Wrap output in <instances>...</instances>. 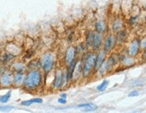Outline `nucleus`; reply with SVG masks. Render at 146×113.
<instances>
[{
	"mask_svg": "<svg viewBox=\"0 0 146 113\" xmlns=\"http://www.w3.org/2000/svg\"><path fill=\"white\" fill-rule=\"evenodd\" d=\"M94 35H95V31L94 30H88L85 35H84V43L85 45L87 46V48L90 49L92 47V44L94 39Z\"/></svg>",
	"mask_w": 146,
	"mask_h": 113,
	"instance_id": "23",
	"label": "nucleus"
},
{
	"mask_svg": "<svg viewBox=\"0 0 146 113\" xmlns=\"http://www.w3.org/2000/svg\"><path fill=\"white\" fill-rule=\"evenodd\" d=\"M82 64V74L81 78L84 80H88L92 78L95 74V60H96V52L92 49H88L85 53L82 55L80 58Z\"/></svg>",
	"mask_w": 146,
	"mask_h": 113,
	"instance_id": "2",
	"label": "nucleus"
},
{
	"mask_svg": "<svg viewBox=\"0 0 146 113\" xmlns=\"http://www.w3.org/2000/svg\"><path fill=\"white\" fill-rule=\"evenodd\" d=\"M20 104H21L22 106H23V107H30L31 105L34 104V102H33V99H30V100H22Z\"/></svg>",
	"mask_w": 146,
	"mask_h": 113,
	"instance_id": "29",
	"label": "nucleus"
},
{
	"mask_svg": "<svg viewBox=\"0 0 146 113\" xmlns=\"http://www.w3.org/2000/svg\"><path fill=\"white\" fill-rule=\"evenodd\" d=\"M40 64H41V71L45 75L53 73V71L58 67L56 66V62L58 58L56 54L53 50H47L42 53L40 56Z\"/></svg>",
	"mask_w": 146,
	"mask_h": 113,
	"instance_id": "3",
	"label": "nucleus"
},
{
	"mask_svg": "<svg viewBox=\"0 0 146 113\" xmlns=\"http://www.w3.org/2000/svg\"><path fill=\"white\" fill-rule=\"evenodd\" d=\"M110 28H111V33H117V31L125 28V20L122 17L119 16L115 17L110 24Z\"/></svg>",
	"mask_w": 146,
	"mask_h": 113,
	"instance_id": "16",
	"label": "nucleus"
},
{
	"mask_svg": "<svg viewBox=\"0 0 146 113\" xmlns=\"http://www.w3.org/2000/svg\"><path fill=\"white\" fill-rule=\"evenodd\" d=\"M13 74H14V72L10 67H7L0 74V88L13 87Z\"/></svg>",
	"mask_w": 146,
	"mask_h": 113,
	"instance_id": "8",
	"label": "nucleus"
},
{
	"mask_svg": "<svg viewBox=\"0 0 146 113\" xmlns=\"http://www.w3.org/2000/svg\"><path fill=\"white\" fill-rule=\"evenodd\" d=\"M5 50H6V51H8L12 54H14L16 56H22L24 52V49L22 46V44H19V43L14 42V41L6 44V46L5 47Z\"/></svg>",
	"mask_w": 146,
	"mask_h": 113,
	"instance_id": "11",
	"label": "nucleus"
},
{
	"mask_svg": "<svg viewBox=\"0 0 146 113\" xmlns=\"http://www.w3.org/2000/svg\"><path fill=\"white\" fill-rule=\"evenodd\" d=\"M58 103H59L60 105H66L67 103V100L66 99H64V98H61L59 97L58 99Z\"/></svg>",
	"mask_w": 146,
	"mask_h": 113,
	"instance_id": "32",
	"label": "nucleus"
},
{
	"mask_svg": "<svg viewBox=\"0 0 146 113\" xmlns=\"http://www.w3.org/2000/svg\"><path fill=\"white\" fill-rule=\"evenodd\" d=\"M60 97H61V98H64V99H67V94H66V92H62V93L60 94Z\"/></svg>",
	"mask_w": 146,
	"mask_h": 113,
	"instance_id": "33",
	"label": "nucleus"
},
{
	"mask_svg": "<svg viewBox=\"0 0 146 113\" xmlns=\"http://www.w3.org/2000/svg\"><path fill=\"white\" fill-rule=\"evenodd\" d=\"M140 56H141V59L143 62H146V48L142 50V52L140 54Z\"/></svg>",
	"mask_w": 146,
	"mask_h": 113,
	"instance_id": "31",
	"label": "nucleus"
},
{
	"mask_svg": "<svg viewBox=\"0 0 146 113\" xmlns=\"http://www.w3.org/2000/svg\"><path fill=\"white\" fill-rule=\"evenodd\" d=\"M117 47V41H116V35L113 33H106L104 36L103 44H102V49L108 54L114 51V49Z\"/></svg>",
	"mask_w": 146,
	"mask_h": 113,
	"instance_id": "5",
	"label": "nucleus"
},
{
	"mask_svg": "<svg viewBox=\"0 0 146 113\" xmlns=\"http://www.w3.org/2000/svg\"><path fill=\"white\" fill-rule=\"evenodd\" d=\"M125 51L129 56H133V58H137L138 56H140L142 52L140 38L136 37L131 40L128 43L127 47L125 48Z\"/></svg>",
	"mask_w": 146,
	"mask_h": 113,
	"instance_id": "4",
	"label": "nucleus"
},
{
	"mask_svg": "<svg viewBox=\"0 0 146 113\" xmlns=\"http://www.w3.org/2000/svg\"><path fill=\"white\" fill-rule=\"evenodd\" d=\"M9 67L12 69L13 72H26L27 71V66H26V62L23 59H15L13 61Z\"/></svg>",
	"mask_w": 146,
	"mask_h": 113,
	"instance_id": "14",
	"label": "nucleus"
},
{
	"mask_svg": "<svg viewBox=\"0 0 146 113\" xmlns=\"http://www.w3.org/2000/svg\"><path fill=\"white\" fill-rule=\"evenodd\" d=\"M17 58V56H15L14 54H12L8 51H6V50H5V51L2 53V55L0 56V61H1V63L3 65H5V66H10V64L15 61V59Z\"/></svg>",
	"mask_w": 146,
	"mask_h": 113,
	"instance_id": "20",
	"label": "nucleus"
},
{
	"mask_svg": "<svg viewBox=\"0 0 146 113\" xmlns=\"http://www.w3.org/2000/svg\"><path fill=\"white\" fill-rule=\"evenodd\" d=\"M12 97V90H9L6 93L3 94V95L0 96V103L1 104H6L9 102V100Z\"/></svg>",
	"mask_w": 146,
	"mask_h": 113,
	"instance_id": "25",
	"label": "nucleus"
},
{
	"mask_svg": "<svg viewBox=\"0 0 146 113\" xmlns=\"http://www.w3.org/2000/svg\"><path fill=\"white\" fill-rule=\"evenodd\" d=\"M0 65H2V63H1V61H0Z\"/></svg>",
	"mask_w": 146,
	"mask_h": 113,
	"instance_id": "34",
	"label": "nucleus"
},
{
	"mask_svg": "<svg viewBox=\"0 0 146 113\" xmlns=\"http://www.w3.org/2000/svg\"><path fill=\"white\" fill-rule=\"evenodd\" d=\"M94 31L98 33L106 34L108 33V24L107 22L104 21L103 19H98L94 23Z\"/></svg>",
	"mask_w": 146,
	"mask_h": 113,
	"instance_id": "19",
	"label": "nucleus"
},
{
	"mask_svg": "<svg viewBox=\"0 0 146 113\" xmlns=\"http://www.w3.org/2000/svg\"><path fill=\"white\" fill-rule=\"evenodd\" d=\"M15 107L13 105H7V104H1L0 105V111H9L14 110Z\"/></svg>",
	"mask_w": 146,
	"mask_h": 113,
	"instance_id": "27",
	"label": "nucleus"
},
{
	"mask_svg": "<svg viewBox=\"0 0 146 113\" xmlns=\"http://www.w3.org/2000/svg\"><path fill=\"white\" fill-rule=\"evenodd\" d=\"M137 20H138V16L137 15L130 16L129 19H128V25H130V26H134V25L136 24Z\"/></svg>",
	"mask_w": 146,
	"mask_h": 113,
	"instance_id": "28",
	"label": "nucleus"
},
{
	"mask_svg": "<svg viewBox=\"0 0 146 113\" xmlns=\"http://www.w3.org/2000/svg\"><path fill=\"white\" fill-rule=\"evenodd\" d=\"M35 56V50L33 48H29L27 49L23 54V60H24L25 62H27L28 60L31 59L33 58H34Z\"/></svg>",
	"mask_w": 146,
	"mask_h": 113,
	"instance_id": "24",
	"label": "nucleus"
},
{
	"mask_svg": "<svg viewBox=\"0 0 146 113\" xmlns=\"http://www.w3.org/2000/svg\"><path fill=\"white\" fill-rule=\"evenodd\" d=\"M26 66L27 70H31V69H40L41 70V64L40 58H33L31 59L28 60L26 62Z\"/></svg>",
	"mask_w": 146,
	"mask_h": 113,
	"instance_id": "22",
	"label": "nucleus"
},
{
	"mask_svg": "<svg viewBox=\"0 0 146 113\" xmlns=\"http://www.w3.org/2000/svg\"><path fill=\"white\" fill-rule=\"evenodd\" d=\"M78 58V53L77 50H76V47L74 45H69L64 52V56H63V64L64 66H68L69 64Z\"/></svg>",
	"mask_w": 146,
	"mask_h": 113,
	"instance_id": "6",
	"label": "nucleus"
},
{
	"mask_svg": "<svg viewBox=\"0 0 146 113\" xmlns=\"http://www.w3.org/2000/svg\"><path fill=\"white\" fill-rule=\"evenodd\" d=\"M103 40H104V34L98 33L95 31V35H94V39L92 44V47L90 49H92V51L97 52L98 50L102 49V44H103Z\"/></svg>",
	"mask_w": 146,
	"mask_h": 113,
	"instance_id": "13",
	"label": "nucleus"
},
{
	"mask_svg": "<svg viewBox=\"0 0 146 113\" xmlns=\"http://www.w3.org/2000/svg\"><path fill=\"white\" fill-rule=\"evenodd\" d=\"M24 75L25 72H14V74H13V87L22 88L24 80Z\"/></svg>",
	"mask_w": 146,
	"mask_h": 113,
	"instance_id": "18",
	"label": "nucleus"
},
{
	"mask_svg": "<svg viewBox=\"0 0 146 113\" xmlns=\"http://www.w3.org/2000/svg\"><path fill=\"white\" fill-rule=\"evenodd\" d=\"M45 84V74L40 69H31L25 72L22 89L30 93L39 92Z\"/></svg>",
	"mask_w": 146,
	"mask_h": 113,
	"instance_id": "1",
	"label": "nucleus"
},
{
	"mask_svg": "<svg viewBox=\"0 0 146 113\" xmlns=\"http://www.w3.org/2000/svg\"><path fill=\"white\" fill-rule=\"evenodd\" d=\"M76 109H82L84 111L86 112H92L98 109V106L92 102H84V103H80L75 106Z\"/></svg>",
	"mask_w": 146,
	"mask_h": 113,
	"instance_id": "21",
	"label": "nucleus"
},
{
	"mask_svg": "<svg viewBox=\"0 0 146 113\" xmlns=\"http://www.w3.org/2000/svg\"><path fill=\"white\" fill-rule=\"evenodd\" d=\"M64 70H65V67L58 66L53 71L54 75H53V79L51 81V83H50V87H49L50 90H52V91L59 90L62 76H63V74H64Z\"/></svg>",
	"mask_w": 146,
	"mask_h": 113,
	"instance_id": "7",
	"label": "nucleus"
},
{
	"mask_svg": "<svg viewBox=\"0 0 146 113\" xmlns=\"http://www.w3.org/2000/svg\"><path fill=\"white\" fill-rule=\"evenodd\" d=\"M106 63L108 66V70H109V74L113 72L114 69L118 65L119 63V53L112 51L111 53L108 54L107 58H106Z\"/></svg>",
	"mask_w": 146,
	"mask_h": 113,
	"instance_id": "10",
	"label": "nucleus"
},
{
	"mask_svg": "<svg viewBox=\"0 0 146 113\" xmlns=\"http://www.w3.org/2000/svg\"><path fill=\"white\" fill-rule=\"evenodd\" d=\"M116 35V41H117V46H122L125 44L128 41V31L125 27L124 29L117 31Z\"/></svg>",
	"mask_w": 146,
	"mask_h": 113,
	"instance_id": "15",
	"label": "nucleus"
},
{
	"mask_svg": "<svg viewBox=\"0 0 146 113\" xmlns=\"http://www.w3.org/2000/svg\"><path fill=\"white\" fill-rule=\"evenodd\" d=\"M139 91L138 90H133V91H131L129 93H128V97H130V98H133V97H136V96H138L139 95Z\"/></svg>",
	"mask_w": 146,
	"mask_h": 113,
	"instance_id": "30",
	"label": "nucleus"
},
{
	"mask_svg": "<svg viewBox=\"0 0 146 113\" xmlns=\"http://www.w3.org/2000/svg\"><path fill=\"white\" fill-rule=\"evenodd\" d=\"M109 84H110V81H109V80H107V79H105V80H103V81L101 82V83L96 87V90H97L98 92H105V91L107 90L108 86H109Z\"/></svg>",
	"mask_w": 146,
	"mask_h": 113,
	"instance_id": "26",
	"label": "nucleus"
},
{
	"mask_svg": "<svg viewBox=\"0 0 146 113\" xmlns=\"http://www.w3.org/2000/svg\"><path fill=\"white\" fill-rule=\"evenodd\" d=\"M136 58H133L129 56L126 51L125 53H119V63L118 65L120 67L123 68H130L132 66H135L136 64Z\"/></svg>",
	"mask_w": 146,
	"mask_h": 113,
	"instance_id": "9",
	"label": "nucleus"
},
{
	"mask_svg": "<svg viewBox=\"0 0 146 113\" xmlns=\"http://www.w3.org/2000/svg\"><path fill=\"white\" fill-rule=\"evenodd\" d=\"M108 53L105 52L104 50L101 49L96 52V60H95V67H94V71L96 73V71L100 67V66L103 64L104 61L107 58Z\"/></svg>",
	"mask_w": 146,
	"mask_h": 113,
	"instance_id": "17",
	"label": "nucleus"
},
{
	"mask_svg": "<svg viewBox=\"0 0 146 113\" xmlns=\"http://www.w3.org/2000/svg\"><path fill=\"white\" fill-rule=\"evenodd\" d=\"M79 59H80V58L78 56V58H75L71 63V64H69L68 66H65V72H66V75L68 84L73 83V80H74V73L75 67H76V66H77V63H78Z\"/></svg>",
	"mask_w": 146,
	"mask_h": 113,
	"instance_id": "12",
	"label": "nucleus"
}]
</instances>
